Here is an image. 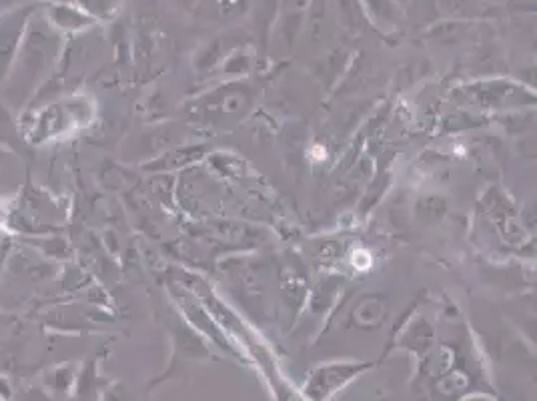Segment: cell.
I'll return each instance as SVG.
<instances>
[{
	"label": "cell",
	"instance_id": "cell-1",
	"mask_svg": "<svg viewBox=\"0 0 537 401\" xmlns=\"http://www.w3.org/2000/svg\"><path fill=\"white\" fill-rule=\"evenodd\" d=\"M65 37L57 33L43 13V5L29 21L25 39L7 81L0 87V103L17 115L23 113L43 87L53 81V73L65 55Z\"/></svg>",
	"mask_w": 537,
	"mask_h": 401
},
{
	"label": "cell",
	"instance_id": "cell-2",
	"mask_svg": "<svg viewBox=\"0 0 537 401\" xmlns=\"http://www.w3.org/2000/svg\"><path fill=\"white\" fill-rule=\"evenodd\" d=\"M95 117V105L87 95H67L33 105L19 113V127L29 147H45L85 129Z\"/></svg>",
	"mask_w": 537,
	"mask_h": 401
},
{
	"label": "cell",
	"instance_id": "cell-3",
	"mask_svg": "<svg viewBox=\"0 0 537 401\" xmlns=\"http://www.w3.org/2000/svg\"><path fill=\"white\" fill-rule=\"evenodd\" d=\"M5 227L13 235L43 237L55 235L63 227V211L51 193L27 183L11 201L7 209Z\"/></svg>",
	"mask_w": 537,
	"mask_h": 401
},
{
	"label": "cell",
	"instance_id": "cell-4",
	"mask_svg": "<svg viewBox=\"0 0 537 401\" xmlns=\"http://www.w3.org/2000/svg\"><path fill=\"white\" fill-rule=\"evenodd\" d=\"M41 5H27L0 17V87L7 81L25 39L31 17Z\"/></svg>",
	"mask_w": 537,
	"mask_h": 401
},
{
	"label": "cell",
	"instance_id": "cell-5",
	"mask_svg": "<svg viewBox=\"0 0 537 401\" xmlns=\"http://www.w3.org/2000/svg\"><path fill=\"white\" fill-rule=\"evenodd\" d=\"M43 13L51 27L63 37H75L89 31L95 23L77 5H43Z\"/></svg>",
	"mask_w": 537,
	"mask_h": 401
},
{
	"label": "cell",
	"instance_id": "cell-6",
	"mask_svg": "<svg viewBox=\"0 0 537 401\" xmlns=\"http://www.w3.org/2000/svg\"><path fill=\"white\" fill-rule=\"evenodd\" d=\"M355 373H359V367H353V365H331V367H323V369H319L313 375V379L307 385L305 393L313 401H323L329 395H333L339 387H343Z\"/></svg>",
	"mask_w": 537,
	"mask_h": 401
},
{
	"label": "cell",
	"instance_id": "cell-7",
	"mask_svg": "<svg viewBox=\"0 0 537 401\" xmlns=\"http://www.w3.org/2000/svg\"><path fill=\"white\" fill-rule=\"evenodd\" d=\"M25 185H27L25 157L7 147H0V197L13 199Z\"/></svg>",
	"mask_w": 537,
	"mask_h": 401
},
{
	"label": "cell",
	"instance_id": "cell-8",
	"mask_svg": "<svg viewBox=\"0 0 537 401\" xmlns=\"http://www.w3.org/2000/svg\"><path fill=\"white\" fill-rule=\"evenodd\" d=\"M0 147H7L21 157L29 153V145L23 139L21 127H19V115L11 111L5 103H0Z\"/></svg>",
	"mask_w": 537,
	"mask_h": 401
},
{
	"label": "cell",
	"instance_id": "cell-9",
	"mask_svg": "<svg viewBox=\"0 0 537 401\" xmlns=\"http://www.w3.org/2000/svg\"><path fill=\"white\" fill-rule=\"evenodd\" d=\"M75 5L97 25L119 13V0H75Z\"/></svg>",
	"mask_w": 537,
	"mask_h": 401
},
{
	"label": "cell",
	"instance_id": "cell-10",
	"mask_svg": "<svg viewBox=\"0 0 537 401\" xmlns=\"http://www.w3.org/2000/svg\"><path fill=\"white\" fill-rule=\"evenodd\" d=\"M15 247H17L15 235L7 227L0 225V279H3V275L7 271V265L11 261Z\"/></svg>",
	"mask_w": 537,
	"mask_h": 401
},
{
	"label": "cell",
	"instance_id": "cell-11",
	"mask_svg": "<svg viewBox=\"0 0 537 401\" xmlns=\"http://www.w3.org/2000/svg\"><path fill=\"white\" fill-rule=\"evenodd\" d=\"M27 5H33V3H29V0H0V17Z\"/></svg>",
	"mask_w": 537,
	"mask_h": 401
},
{
	"label": "cell",
	"instance_id": "cell-12",
	"mask_svg": "<svg viewBox=\"0 0 537 401\" xmlns=\"http://www.w3.org/2000/svg\"><path fill=\"white\" fill-rule=\"evenodd\" d=\"M45 5H59V3H65V5H75V0H43Z\"/></svg>",
	"mask_w": 537,
	"mask_h": 401
}]
</instances>
